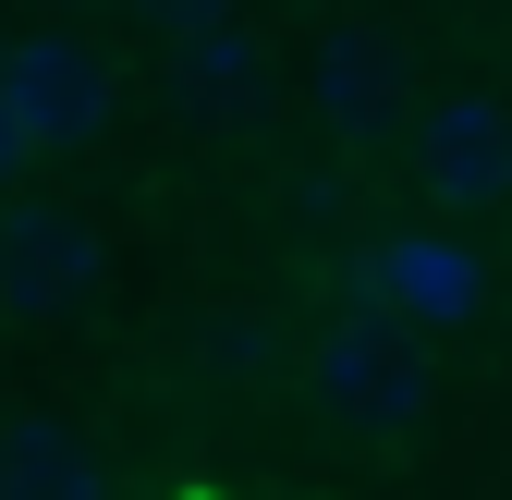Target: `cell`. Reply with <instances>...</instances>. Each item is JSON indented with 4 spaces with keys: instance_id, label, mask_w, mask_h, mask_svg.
<instances>
[{
    "instance_id": "1",
    "label": "cell",
    "mask_w": 512,
    "mask_h": 500,
    "mask_svg": "<svg viewBox=\"0 0 512 500\" xmlns=\"http://www.w3.org/2000/svg\"><path fill=\"white\" fill-rule=\"evenodd\" d=\"M427 342L415 330H378V318H354V330H330L305 354V403L330 415V427H354V440H391V427H415L427 415Z\"/></svg>"
},
{
    "instance_id": "5",
    "label": "cell",
    "mask_w": 512,
    "mask_h": 500,
    "mask_svg": "<svg viewBox=\"0 0 512 500\" xmlns=\"http://www.w3.org/2000/svg\"><path fill=\"white\" fill-rule=\"evenodd\" d=\"M378 293H391L415 330H464L488 305V269L464 257V244H439V232H391L378 244Z\"/></svg>"
},
{
    "instance_id": "2",
    "label": "cell",
    "mask_w": 512,
    "mask_h": 500,
    "mask_svg": "<svg viewBox=\"0 0 512 500\" xmlns=\"http://www.w3.org/2000/svg\"><path fill=\"white\" fill-rule=\"evenodd\" d=\"M0 98H13V122H25L37 159H49V147H98L110 135L122 74H110V49H86L74 25H37V37L0 49Z\"/></svg>"
},
{
    "instance_id": "8",
    "label": "cell",
    "mask_w": 512,
    "mask_h": 500,
    "mask_svg": "<svg viewBox=\"0 0 512 500\" xmlns=\"http://www.w3.org/2000/svg\"><path fill=\"white\" fill-rule=\"evenodd\" d=\"M391 110V49L378 37H317V122L330 135H378Z\"/></svg>"
},
{
    "instance_id": "10",
    "label": "cell",
    "mask_w": 512,
    "mask_h": 500,
    "mask_svg": "<svg viewBox=\"0 0 512 500\" xmlns=\"http://www.w3.org/2000/svg\"><path fill=\"white\" fill-rule=\"evenodd\" d=\"M25 159H37V135H25V122H13V98H0V183H13Z\"/></svg>"
},
{
    "instance_id": "9",
    "label": "cell",
    "mask_w": 512,
    "mask_h": 500,
    "mask_svg": "<svg viewBox=\"0 0 512 500\" xmlns=\"http://www.w3.org/2000/svg\"><path fill=\"white\" fill-rule=\"evenodd\" d=\"M159 37H196V25H232V0H135Z\"/></svg>"
},
{
    "instance_id": "7",
    "label": "cell",
    "mask_w": 512,
    "mask_h": 500,
    "mask_svg": "<svg viewBox=\"0 0 512 500\" xmlns=\"http://www.w3.org/2000/svg\"><path fill=\"white\" fill-rule=\"evenodd\" d=\"M171 98L196 110V122H244V110H256V37H244V25L171 37Z\"/></svg>"
},
{
    "instance_id": "4",
    "label": "cell",
    "mask_w": 512,
    "mask_h": 500,
    "mask_svg": "<svg viewBox=\"0 0 512 500\" xmlns=\"http://www.w3.org/2000/svg\"><path fill=\"white\" fill-rule=\"evenodd\" d=\"M415 147H427V183H439L452 208H500V196H512V110H500L488 86L439 98Z\"/></svg>"
},
{
    "instance_id": "6",
    "label": "cell",
    "mask_w": 512,
    "mask_h": 500,
    "mask_svg": "<svg viewBox=\"0 0 512 500\" xmlns=\"http://www.w3.org/2000/svg\"><path fill=\"white\" fill-rule=\"evenodd\" d=\"M0 500H110V476L61 415H13L0 427Z\"/></svg>"
},
{
    "instance_id": "11",
    "label": "cell",
    "mask_w": 512,
    "mask_h": 500,
    "mask_svg": "<svg viewBox=\"0 0 512 500\" xmlns=\"http://www.w3.org/2000/svg\"><path fill=\"white\" fill-rule=\"evenodd\" d=\"M61 13H74V0H61Z\"/></svg>"
},
{
    "instance_id": "3",
    "label": "cell",
    "mask_w": 512,
    "mask_h": 500,
    "mask_svg": "<svg viewBox=\"0 0 512 500\" xmlns=\"http://www.w3.org/2000/svg\"><path fill=\"white\" fill-rule=\"evenodd\" d=\"M98 257H110V244H98L86 208H61V196L0 208V318H61V305H86Z\"/></svg>"
}]
</instances>
